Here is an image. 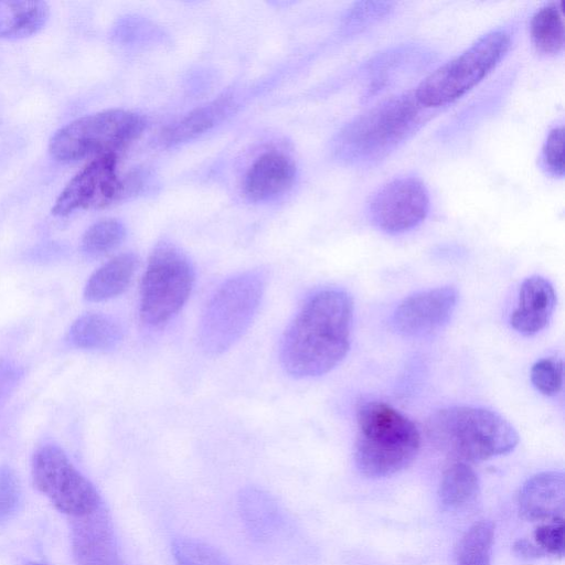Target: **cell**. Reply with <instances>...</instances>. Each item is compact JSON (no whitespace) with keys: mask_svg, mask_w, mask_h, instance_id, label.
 Segmentation results:
<instances>
[{"mask_svg":"<svg viewBox=\"0 0 565 565\" xmlns=\"http://www.w3.org/2000/svg\"><path fill=\"white\" fill-rule=\"evenodd\" d=\"M353 303L341 289L311 295L289 323L281 341L280 360L292 376L323 375L338 366L351 344Z\"/></svg>","mask_w":565,"mask_h":565,"instance_id":"cell-1","label":"cell"},{"mask_svg":"<svg viewBox=\"0 0 565 565\" xmlns=\"http://www.w3.org/2000/svg\"><path fill=\"white\" fill-rule=\"evenodd\" d=\"M414 90L390 97L347 122L334 136L333 157L348 166L369 167L384 160L429 120Z\"/></svg>","mask_w":565,"mask_h":565,"instance_id":"cell-2","label":"cell"},{"mask_svg":"<svg viewBox=\"0 0 565 565\" xmlns=\"http://www.w3.org/2000/svg\"><path fill=\"white\" fill-rule=\"evenodd\" d=\"M358 434L354 460L369 478L392 476L415 459L420 435L415 424L380 401L361 404L356 411Z\"/></svg>","mask_w":565,"mask_h":565,"instance_id":"cell-3","label":"cell"},{"mask_svg":"<svg viewBox=\"0 0 565 565\" xmlns=\"http://www.w3.org/2000/svg\"><path fill=\"white\" fill-rule=\"evenodd\" d=\"M430 438L466 461H482L512 451L519 443L514 427L483 407L451 406L427 420Z\"/></svg>","mask_w":565,"mask_h":565,"instance_id":"cell-4","label":"cell"},{"mask_svg":"<svg viewBox=\"0 0 565 565\" xmlns=\"http://www.w3.org/2000/svg\"><path fill=\"white\" fill-rule=\"evenodd\" d=\"M511 43L512 34L508 29L499 28L486 33L425 77L414 89L416 98L433 110L455 103L500 64Z\"/></svg>","mask_w":565,"mask_h":565,"instance_id":"cell-5","label":"cell"},{"mask_svg":"<svg viewBox=\"0 0 565 565\" xmlns=\"http://www.w3.org/2000/svg\"><path fill=\"white\" fill-rule=\"evenodd\" d=\"M265 275L249 270L225 280L209 299L199 327L201 348L222 354L247 331L260 306Z\"/></svg>","mask_w":565,"mask_h":565,"instance_id":"cell-6","label":"cell"},{"mask_svg":"<svg viewBox=\"0 0 565 565\" xmlns=\"http://www.w3.org/2000/svg\"><path fill=\"white\" fill-rule=\"evenodd\" d=\"M194 279L189 257L173 243H158L141 281V321L149 327H161L170 321L189 299Z\"/></svg>","mask_w":565,"mask_h":565,"instance_id":"cell-7","label":"cell"},{"mask_svg":"<svg viewBox=\"0 0 565 565\" xmlns=\"http://www.w3.org/2000/svg\"><path fill=\"white\" fill-rule=\"evenodd\" d=\"M145 120L136 113L108 109L78 118L60 130L50 141L51 154L61 161H73L87 156L97 157L116 151L137 139Z\"/></svg>","mask_w":565,"mask_h":565,"instance_id":"cell-8","label":"cell"},{"mask_svg":"<svg viewBox=\"0 0 565 565\" xmlns=\"http://www.w3.org/2000/svg\"><path fill=\"white\" fill-rule=\"evenodd\" d=\"M32 476L38 490L62 513L82 519L98 510L96 489L60 447L45 445L35 452Z\"/></svg>","mask_w":565,"mask_h":565,"instance_id":"cell-9","label":"cell"},{"mask_svg":"<svg viewBox=\"0 0 565 565\" xmlns=\"http://www.w3.org/2000/svg\"><path fill=\"white\" fill-rule=\"evenodd\" d=\"M429 193L416 177H399L381 186L367 202L371 223L387 234H402L422 224L428 215Z\"/></svg>","mask_w":565,"mask_h":565,"instance_id":"cell-10","label":"cell"},{"mask_svg":"<svg viewBox=\"0 0 565 565\" xmlns=\"http://www.w3.org/2000/svg\"><path fill=\"white\" fill-rule=\"evenodd\" d=\"M131 188L130 180L120 179L115 153L96 157L64 188L52 212L67 215L82 209H100L121 199Z\"/></svg>","mask_w":565,"mask_h":565,"instance_id":"cell-11","label":"cell"},{"mask_svg":"<svg viewBox=\"0 0 565 565\" xmlns=\"http://www.w3.org/2000/svg\"><path fill=\"white\" fill-rule=\"evenodd\" d=\"M457 301L458 291L452 286L415 292L398 303L392 324L404 337L420 338L431 334L449 321Z\"/></svg>","mask_w":565,"mask_h":565,"instance_id":"cell-12","label":"cell"},{"mask_svg":"<svg viewBox=\"0 0 565 565\" xmlns=\"http://www.w3.org/2000/svg\"><path fill=\"white\" fill-rule=\"evenodd\" d=\"M519 510L531 521H563L565 479L563 472L546 471L530 478L519 493Z\"/></svg>","mask_w":565,"mask_h":565,"instance_id":"cell-13","label":"cell"},{"mask_svg":"<svg viewBox=\"0 0 565 565\" xmlns=\"http://www.w3.org/2000/svg\"><path fill=\"white\" fill-rule=\"evenodd\" d=\"M555 303L556 296L553 285L542 276H531L520 287L516 307L511 313L510 323L522 335H535L550 322Z\"/></svg>","mask_w":565,"mask_h":565,"instance_id":"cell-14","label":"cell"},{"mask_svg":"<svg viewBox=\"0 0 565 565\" xmlns=\"http://www.w3.org/2000/svg\"><path fill=\"white\" fill-rule=\"evenodd\" d=\"M296 169L285 154L268 152L248 169L244 180L245 195L252 201H266L284 193L294 182Z\"/></svg>","mask_w":565,"mask_h":565,"instance_id":"cell-15","label":"cell"},{"mask_svg":"<svg viewBox=\"0 0 565 565\" xmlns=\"http://www.w3.org/2000/svg\"><path fill=\"white\" fill-rule=\"evenodd\" d=\"M138 266V257L132 253L120 254L102 267L88 279L84 297L98 302L122 294L129 286Z\"/></svg>","mask_w":565,"mask_h":565,"instance_id":"cell-16","label":"cell"},{"mask_svg":"<svg viewBox=\"0 0 565 565\" xmlns=\"http://www.w3.org/2000/svg\"><path fill=\"white\" fill-rule=\"evenodd\" d=\"M49 13L44 1H0V39H23L38 33Z\"/></svg>","mask_w":565,"mask_h":565,"instance_id":"cell-17","label":"cell"},{"mask_svg":"<svg viewBox=\"0 0 565 565\" xmlns=\"http://www.w3.org/2000/svg\"><path fill=\"white\" fill-rule=\"evenodd\" d=\"M227 107L228 100L221 98L195 108L161 132V143L170 147L196 138L217 124L225 115Z\"/></svg>","mask_w":565,"mask_h":565,"instance_id":"cell-18","label":"cell"},{"mask_svg":"<svg viewBox=\"0 0 565 565\" xmlns=\"http://www.w3.org/2000/svg\"><path fill=\"white\" fill-rule=\"evenodd\" d=\"M121 326L111 317L102 313H86L71 327L70 340L81 349L108 350L122 339Z\"/></svg>","mask_w":565,"mask_h":565,"instance_id":"cell-19","label":"cell"},{"mask_svg":"<svg viewBox=\"0 0 565 565\" xmlns=\"http://www.w3.org/2000/svg\"><path fill=\"white\" fill-rule=\"evenodd\" d=\"M531 40L535 50L545 56H555L564 49L565 29L562 9L546 3L532 17Z\"/></svg>","mask_w":565,"mask_h":565,"instance_id":"cell-20","label":"cell"},{"mask_svg":"<svg viewBox=\"0 0 565 565\" xmlns=\"http://www.w3.org/2000/svg\"><path fill=\"white\" fill-rule=\"evenodd\" d=\"M479 478L466 462H456L445 472L439 487V499L444 507H459L477 495Z\"/></svg>","mask_w":565,"mask_h":565,"instance_id":"cell-21","label":"cell"},{"mask_svg":"<svg viewBox=\"0 0 565 565\" xmlns=\"http://www.w3.org/2000/svg\"><path fill=\"white\" fill-rule=\"evenodd\" d=\"M494 525L490 521L473 524L461 537L456 565H490Z\"/></svg>","mask_w":565,"mask_h":565,"instance_id":"cell-22","label":"cell"},{"mask_svg":"<svg viewBox=\"0 0 565 565\" xmlns=\"http://www.w3.org/2000/svg\"><path fill=\"white\" fill-rule=\"evenodd\" d=\"M126 236L124 224L108 218L96 222L82 238L83 252L92 257L102 256L121 244Z\"/></svg>","mask_w":565,"mask_h":565,"instance_id":"cell-23","label":"cell"},{"mask_svg":"<svg viewBox=\"0 0 565 565\" xmlns=\"http://www.w3.org/2000/svg\"><path fill=\"white\" fill-rule=\"evenodd\" d=\"M534 387L546 396H554L563 387V362L557 359H541L531 369Z\"/></svg>","mask_w":565,"mask_h":565,"instance_id":"cell-24","label":"cell"},{"mask_svg":"<svg viewBox=\"0 0 565 565\" xmlns=\"http://www.w3.org/2000/svg\"><path fill=\"white\" fill-rule=\"evenodd\" d=\"M543 169L551 177L563 178L564 175V127L556 126L550 130L541 152Z\"/></svg>","mask_w":565,"mask_h":565,"instance_id":"cell-25","label":"cell"},{"mask_svg":"<svg viewBox=\"0 0 565 565\" xmlns=\"http://www.w3.org/2000/svg\"><path fill=\"white\" fill-rule=\"evenodd\" d=\"M393 2L366 1L358 2L347 17V26L361 30L364 25L379 21L393 11Z\"/></svg>","mask_w":565,"mask_h":565,"instance_id":"cell-26","label":"cell"},{"mask_svg":"<svg viewBox=\"0 0 565 565\" xmlns=\"http://www.w3.org/2000/svg\"><path fill=\"white\" fill-rule=\"evenodd\" d=\"M21 490L14 472L0 468V523L10 519L20 503Z\"/></svg>","mask_w":565,"mask_h":565,"instance_id":"cell-27","label":"cell"},{"mask_svg":"<svg viewBox=\"0 0 565 565\" xmlns=\"http://www.w3.org/2000/svg\"><path fill=\"white\" fill-rule=\"evenodd\" d=\"M536 545L545 553L562 557L564 554L563 521L543 524L534 531Z\"/></svg>","mask_w":565,"mask_h":565,"instance_id":"cell-28","label":"cell"},{"mask_svg":"<svg viewBox=\"0 0 565 565\" xmlns=\"http://www.w3.org/2000/svg\"><path fill=\"white\" fill-rule=\"evenodd\" d=\"M513 550L518 555L525 558H537L546 555L536 544L525 539L516 541L513 545Z\"/></svg>","mask_w":565,"mask_h":565,"instance_id":"cell-29","label":"cell"},{"mask_svg":"<svg viewBox=\"0 0 565 565\" xmlns=\"http://www.w3.org/2000/svg\"><path fill=\"white\" fill-rule=\"evenodd\" d=\"M17 371L6 364H0V392L6 390L17 380Z\"/></svg>","mask_w":565,"mask_h":565,"instance_id":"cell-30","label":"cell"}]
</instances>
